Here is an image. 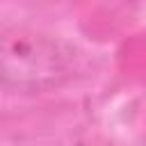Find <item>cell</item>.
I'll list each match as a JSON object with an SVG mask.
<instances>
[{
	"label": "cell",
	"mask_w": 146,
	"mask_h": 146,
	"mask_svg": "<svg viewBox=\"0 0 146 146\" xmlns=\"http://www.w3.org/2000/svg\"><path fill=\"white\" fill-rule=\"evenodd\" d=\"M75 48L34 27L0 32V84L21 94H43L62 87L75 71Z\"/></svg>",
	"instance_id": "obj_1"
}]
</instances>
